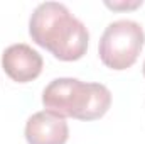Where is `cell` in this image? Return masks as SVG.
Returning <instances> with one entry per match:
<instances>
[{
	"instance_id": "obj_1",
	"label": "cell",
	"mask_w": 145,
	"mask_h": 144,
	"mask_svg": "<svg viewBox=\"0 0 145 144\" xmlns=\"http://www.w3.org/2000/svg\"><path fill=\"white\" fill-rule=\"evenodd\" d=\"M29 34L37 46L61 61H78L86 54L89 34L86 26L59 2L39 3L29 20Z\"/></svg>"
},
{
	"instance_id": "obj_2",
	"label": "cell",
	"mask_w": 145,
	"mask_h": 144,
	"mask_svg": "<svg viewBox=\"0 0 145 144\" xmlns=\"http://www.w3.org/2000/svg\"><path fill=\"white\" fill-rule=\"evenodd\" d=\"M42 105L59 117L78 120L101 119L111 105V93L101 83H84L78 78H56L42 92Z\"/></svg>"
},
{
	"instance_id": "obj_3",
	"label": "cell",
	"mask_w": 145,
	"mask_h": 144,
	"mask_svg": "<svg viewBox=\"0 0 145 144\" xmlns=\"http://www.w3.org/2000/svg\"><path fill=\"white\" fill-rule=\"evenodd\" d=\"M145 44L144 27L128 19H120L108 24L100 39L98 54L101 63L115 71L132 68L138 59Z\"/></svg>"
},
{
	"instance_id": "obj_4",
	"label": "cell",
	"mask_w": 145,
	"mask_h": 144,
	"mask_svg": "<svg viewBox=\"0 0 145 144\" xmlns=\"http://www.w3.org/2000/svg\"><path fill=\"white\" fill-rule=\"evenodd\" d=\"M42 56L27 44H12L2 54V68L17 83H29L42 71Z\"/></svg>"
},
{
	"instance_id": "obj_5",
	"label": "cell",
	"mask_w": 145,
	"mask_h": 144,
	"mask_svg": "<svg viewBox=\"0 0 145 144\" xmlns=\"http://www.w3.org/2000/svg\"><path fill=\"white\" fill-rule=\"evenodd\" d=\"M68 137V122L52 112L42 110L27 119L25 139L29 144H66Z\"/></svg>"
},
{
	"instance_id": "obj_6",
	"label": "cell",
	"mask_w": 145,
	"mask_h": 144,
	"mask_svg": "<svg viewBox=\"0 0 145 144\" xmlns=\"http://www.w3.org/2000/svg\"><path fill=\"white\" fill-rule=\"evenodd\" d=\"M105 5L110 7V9H113V10H125V9H127V10H128V9L132 10V9L140 7V5H142V0H137V2H132V3H125V2H123V3H116V2L111 3V2H106Z\"/></svg>"
},
{
	"instance_id": "obj_7",
	"label": "cell",
	"mask_w": 145,
	"mask_h": 144,
	"mask_svg": "<svg viewBox=\"0 0 145 144\" xmlns=\"http://www.w3.org/2000/svg\"><path fill=\"white\" fill-rule=\"evenodd\" d=\"M144 76H145V63H144Z\"/></svg>"
}]
</instances>
